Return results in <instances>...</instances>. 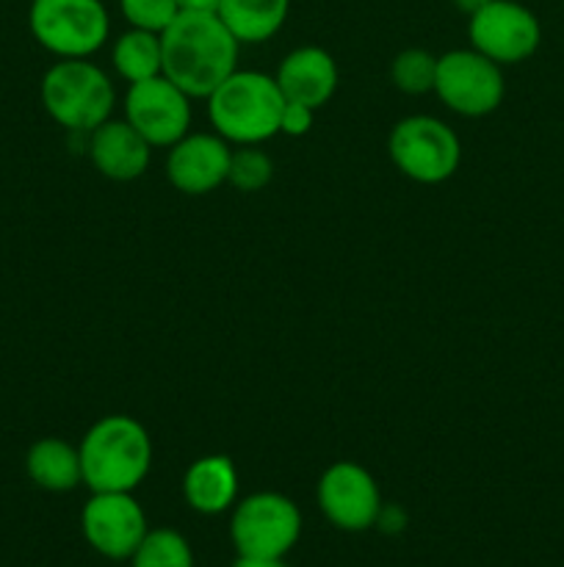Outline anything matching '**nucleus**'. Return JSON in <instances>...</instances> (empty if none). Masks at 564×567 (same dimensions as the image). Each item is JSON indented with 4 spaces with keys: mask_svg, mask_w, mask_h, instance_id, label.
Instances as JSON below:
<instances>
[{
    "mask_svg": "<svg viewBox=\"0 0 564 567\" xmlns=\"http://www.w3.org/2000/svg\"><path fill=\"white\" fill-rule=\"evenodd\" d=\"M94 169L116 183H130L142 177L149 166L153 144L127 120H105L92 131L88 142Z\"/></svg>",
    "mask_w": 564,
    "mask_h": 567,
    "instance_id": "nucleus-14",
    "label": "nucleus"
},
{
    "mask_svg": "<svg viewBox=\"0 0 564 567\" xmlns=\"http://www.w3.org/2000/svg\"><path fill=\"white\" fill-rule=\"evenodd\" d=\"M315 502L324 518L341 532H365L382 518L379 485L368 468L348 460L330 465L321 474Z\"/></svg>",
    "mask_w": 564,
    "mask_h": 567,
    "instance_id": "nucleus-10",
    "label": "nucleus"
},
{
    "mask_svg": "<svg viewBox=\"0 0 564 567\" xmlns=\"http://www.w3.org/2000/svg\"><path fill=\"white\" fill-rule=\"evenodd\" d=\"M302 537V513L282 493H252L232 507L230 540L243 557H276Z\"/></svg>",
    "mask_w": 564,
    "mask_h": 567,
    "instance_id": "nucleus-7",
    "label": "nucleus"
},
{
    "mask_svg": "<svg viewBox=\"0 0 564 567\" xmlns=\"http://www.w3.org/2000/svg\"><path fill=\"white\" fill-rule=\"evenodd\" d=\"M182 498L199 515H221L236 507L238 468L227 454H208L188 465Z\"/></svg>",
    "mask_w": 564,
    "mask_h": 567,
    "instance_id": "nucleus-16",
    "label": "nucleus"
},
{
    "mask_svg": "<svg viewBox=\"0 0 564 567\" xmlns=\"http://www.w3.org/2000/svg\"><path fill=\"white\" fill-rule=\"evenodd\" d=\"M435 94L459 116H487L503 103L506 81L501 64L479 50H448L437 59Z\"/></svg>",
    "mask_w": 564,
    "mask_h": 567,
    "instance_id": "nucleus-8",
    "label": "nucleus"
},
{
    "mask_svg": "<svg viewBox=\"0 0 564 567\" xmlns=\"http://www.w3.org/2000/svg\"><path fill=\"white\" fill-rule=\"evenodd\" d=\"M119 11L130 28L164 33L180 14L177 0H119Z\"/></svg>",
    "mask_w": 564,
    "mask_h": 567,
    "instance_id": "nucleus-23",
    "label": "nucleus"
},
{
    "mask_svg": "<svg viewBox=\"0 0 564 567\" xmlns=\"http://www.w3.org/2000/svg\"><path fill=\"white\" fill-rule=\"evenodd\" d=\"M451 3L457 6L459 11H464V14L470 17V14H476V11H479V9H484V6L490 3V0H451Z\"/></svg>",
    "mask_w": 564,
    "mask_h": 567,
    "instance_id": "nucleus-27",
    "label": "nucleus"
},
{
    "mask_svg": "<svg viewBox=\"0 0 564 567\" xmlns=\"http://www.w3.org/2000/svg\"><path fill=\"white\" fill-rule=\"evenodd\" d=\"M28 480L48 493H70L83 485L81 452L61 437H42L25 454Z\"/></svg>",
    "mask_w": 564,
    "mask_h": 567,
    "instance_id": "nucleus-17",
    "label": "nucleus"
},
{
    "mask_svg": "<svg viewBox=\"0 0 564 567\" xmlns=\"http://www.w3.org/2000/svg\"><path fill=\"white\" fill-rule=\"evenodd\" d=\"M393 86L404 94L435 92L437 81V55L424 48H409L393 59L390 66Z\"/></svg>",
    "mask_w": 564,
    "mask_h": 567,
    "instance_id": "nucleus-21",
    "label": "nucleus"
},
{
    "mask_svg": "<svg viewBox=\"0 0 564 567\" xmlns=\"http://www.w3.org/2000/svg\"><path fill=\"white\" fill-rule=\"evenodd\" d=\"M164 75L188 97H208L238 70V42L219 14L180 11L160 33Z\"/></svg>",
    "mask_w": 564,
    "mask_h": 567,
    "instance_id": "nucleus-1",
    "label": "nucleus"
},
{
    "mask_svg": "<svg viewBox=\"0 0 564 567\" xmlns=\"http://www.w3.org/2000/svg\"><path fill=\"white\" fill-rule=\"evenodd\" d=\"M42 105L50 120L75 133H92L114 111V83L88 59H61L44 72Z\"/></svg>",
    "mask_w": 564,
    "mask_h": 567,
    "instance_id": "nucleus-4",
    "label": "nucleus"
},
{
    "mask_svg": "<svg viewBox=\"0 0 564 567\" xmlns=\"http://www.w3.org/2000/svg\"><path fill=\"white\" fill-rule=\"evenodd\" d=\"M470 48L495 64H520L531 59L542 42V28L534 11L518 0H490L470 14Z\"/></svg>",
    "mask_w": 564,
    "mask_h": 567,
    "instance_id": "nucleus-9",
    "label": "nucleus"
},
{
    "mask_svg": "<svg viewBox=\"0 0 564 567\" xmlns=\"http://www.w3.org/2000/svg\"><path fill=\"white\" fill-rule=\"evenodd\" d=\"M271 175H274V164H271V158L263 150L241 147L238 153H232L227 183H232L238 192L252 194L269 186Z\"/></svg>",
    "mask_w": 564,
    "mask_h": 567,
    "instance_id": "nucleus-22",
    "label": "nucleus"
},
{
    "mask_svg": "<svg viewBox=\"0 0 564 567\" xmlns=\"http://www.w3.org/2000/svg\"><path fill=\"white\" fill-rule=\"evenodd\" d=\"M276 83L291 103H302L307 109H321L332 100L337 89V64L324 48H296L276 66Z\"/></svg>",
    "mask_w": 564,
    "mask_h": 567,
    "instance_id": "nucleus-15",
    "label": "nucleus"
},
{
    "mask_svg": "<svg viewBox=\"0 0 564 567\" xmlns=\"http://www.w3.org/2000/svg\"><path fill=\"white\" fill-rule=\"evenodd\" d=\"M177 9L180 11H208V14H216V11H219V0H177Z\"/></svg>",
    "mask_w": 564,
    "mask_h": 567,
    "instance_id": "nucleus-26",
    "label": "nucleus"
},
{
    "mask_svg": "<svg viewBox=\"0 0 564 567\" xmlns=\"http://www.w3.org/2000/svg\"><path fill=\"white\" fill-rule=\"evenodd\" d=\"M28 28L48 53L88 59L108 39L111 17L103 0H31Z\"/></svg>",
    "mask_w": 564,
    "mask_h": 567,
    "instance_id": "nucleus-5",
    "label": "nucleus"
},
{
    "mask_svg": "<svg viewBox=\"0 0 564 567\" xmlns=\"http://www.w3.org/2000/svg\"><path fill=\"white\" fill-rule=\"evenodd\" d=\"M232 150L219 133H186L166 155V177L182 194H208L227 183Z\"/></svg>",
    "mask_w": 564,
    "mask_h": 567,
    "instance_id": "nucleus-13",
    "label": "nucleus"
},
{
    "mask_svg": "<svg viewBox=\"0 0 564 567\" xmlns=\"http://www.w3.org/2000/svg\"><path fill=\"white\" fill-rule=\"evenodd\" d=\"M81 529L100 557L122 563L133 557L149 526L133 493H92L83 504Z\"/></svg>",
    "mask_w": 564,
    "mask_h": 567,
    "instance_id": "nucleus-12",
    "label": "nucleus"
},
{
    "mask_svg": "<svg viewBox=\"0 0 564 567\" xmlns=\"http://www.w3.org/2000/svg\"><path fill=\"white\" fill-rule=\"evenodd\" d=\"M291 0H219V20L241 44L269 42L288 20Z\"/></svg>",
    "mask_w": 564,
    "mask_h": 567,
    "instance_id": "nucleus-18",
    "label": "nucleus"
},
{
    "mask_svg": "<svg viewBox=\"0 0 564 567\" xmlns=\"http://www.w3.org/2000/svg\"><path fill=\"white\" fill-rule=\"evenodd\" d=\"M83 485L92 493H133L153 468V437L130 415H105L81 446Z\"/></svg>",
    "mask_w": 564,
    "mask_h": 567,
    "instance_id": "nucleus-2",
    "label": "nucleus"
},
{
    "mask_svg": "<svg viewBox=\"0 0 564 567\" xmlns=\"http://www.w3.org/2000/svg\"><path fill=\"white\" fill-rule=\"evenodd\" d=\"M111 64L127 83H142L149 81V78L164 75L160 33L142 31V28L125 31L111 48Z\"/></svg>",
    "mask_w": 564,
    "mask_h": 567,
    "instance_id": "nucleus-19",
    "label": "nucleus"
},
{
    "mask_svg": "<svg viewBox=\"0 0 564 567\" xmlns=\"http://www.w3.org/2000/svg\"><path fill=\"white\" fill-rule=\"evenodd\" d=\"M393 164L404 177L424 186H437L457 175L462 164V142L442 120L435 116H407L390 133Z\"/></svg>",
    "mask_w": 564,
    "mask_h": 567,
    "instance_id": "nucleus-6",
    "label": "nucleus"
},
{
    "mask_svg": "<svg viewBox=\"0 0 564 567\" xmlns=\"http://www.w3.org/2000/svg\"><path fill=\"white\" fill-rule=\"evenodd\" d=\"M133 567H194V551L175 529H149L130 557Z\"/></svg>",
    "mask_w": 564,
    "mask_h": 567,
    "instance_id": "nucleus-20",
    "label": "nucleus"
},
{
    "mask_svg": "<svg viewBox=\"0 0 564 567\" xmlns=\"http://www.w3.org/2000/svg\"><path fill=\"white\" fill-rule=\"evenodd\" d=\"M125 120L153 147H171L191 127V97L166 75L130 83L125 94Z\"/></svg>",
    "mask_w": 564,
    "mask_h": 567,
    "instance_id": "nucleus-11",
    "label": "nucleus"
},
{
    "mask_svg": "<svg viewBox=\"0 0 564 567\" xmlns=\"http://www.w3.org/2000/svg\"><path fill=\"white\" fill-rule=\"evenodd\" d=\"M232 567H288V565L276 557H243V554H238V559L232 563Z\"/></svg>",
    "mask_w": 564,
    "mask_h": 567,
    "instance_id": "nucleus-25",
    "label": "nucleus"
},
{
    "mask_svg": "<svg viewBox=\"0 0 564 567\" xmlns=\"http://www.w3.org/2000/svg\"><path fill=\"white\" fill-rule=\"evenodd\" d=\"M205 100H208L210 125L224 142L254 147L280 133L285 94L276 78L252 70H236Z\"/></svg>",
    "mask_w": 564,
    "mask_h": 567,
    "instance_id": "nucleus-3",
    "label": "nucleus"
},
{
    "mask_svg": "<svg viewBox=\"0 0 564 567\" xmlns=\"http://www.w3.org/2000/svg\"><path fill=\"white\" fill-rule=\"evenodd\" d=\"M313 120H315V111L307 109V105L302 103H291V100H285V109H282V116H280V133H285V136H304V133H310V127H313Z\"/></svg>",
    "mask_w": 564,
    "mask_h": 567,
    "instance_id": "nucleus-24",
    "label": "nucleus"
}]
</instances>
